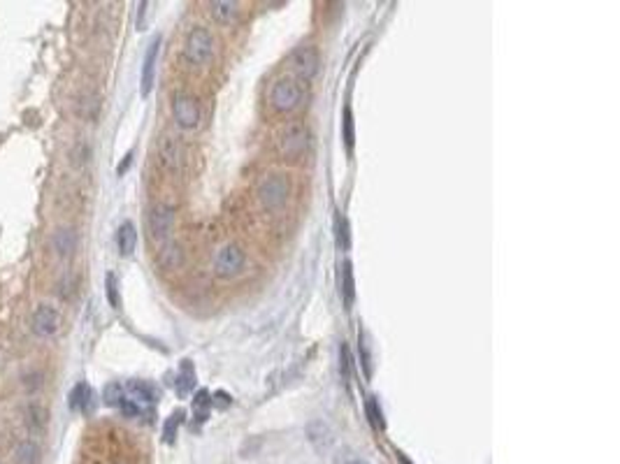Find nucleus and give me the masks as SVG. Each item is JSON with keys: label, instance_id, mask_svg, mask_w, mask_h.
<instances>
[{"label": "nucleus", "instance_id": "9b49d317", "mask_svg": "<svg viewBox=\"0 0 620 464\" xmlns=\"http://www.w3.org/2000/svg\"><path fill=\"white\" fill-rule=\"evenodd\" d=\"M123 392H126L128 399H132L140 406L142 404H154V401L158 399V390L147 381H130V383L123 385Z\"/></svg>", "mask_w": 620, "mask_h": 464}, {"label": "nucleus", "instance_id": "6ab92c4d", "mask_svg": "<svg viewBox=\"0 0 620 464\" xmlns=\"http://www.w3.org/2000/svg\"><path fill=\"white\" fill-rule=\"evenodd\" d=\"M54 244H56V251L61 258H68L73 256V251L77 247V237L73 230H58L56 237H54Z\"/></svg>", "mask_w": 620, "mask_h": 464}, {"label": "nucleus", "instance_id": "f257e3e1", "mask_svg": "<svg viewBox=\"0 0 620 464\" xmlns=\"http://www.w3.org/2000/svg\"><path fill=\"white\" fill-rule=\"evenodd\" d=\"M309 146V130L303 121H288L277 135V151L283 161L293 163L303 158Z\"/></svg>", "mask_w": 620, "mask_h": 464}, {"label": "nucleus", "instance_id": "f8f14e48", "mask_svg": "<svg viewBox=\"0 0 620 464\" xmlns=\"http://www.w3.org/2000/svg\"><path fill=\"white\" fill-rule=\"evenodd\" d=\"M158 49H161V38H156L145 54V68H142V95H149V91H152V86H154Z\"/></svg>", "mask_w": 620, "mask_h": 464}, {"label": "nucleus", "instance_id": "412c9836", "mask_svg": "<svg viewBox=\"0 0 620 464\" xmlns=\"http://www.w3.org/2000/svg\"><path fill=\"white\" fill-rule=\"evenodd\" d=\"M182 418H184L182 411H174V414L165 420V427H163V441L165 443H174L177 432H179V425H182Z\"/></svg>", "mask_w": 620, "mask_h": 464}, {"label": "nucleus", "instance_id": "39448f33", "mask_svg": "<svg viewBox=\"0 0 620 464\" xmlns=\"http://www.w3.org/2000/svg\"><path fill=\"white\" fill-rule=\"evenodd\" d=\"M244 265H246V253L240 244L235 242L224 244L214 258V272L221 279H233L237 274H242Z\"/></svg>", "mask_w": 620, "mask_h": 464}, {"label": "nucleus", "instance_id": "4468645a", "mask_svg": "<svg viewBox=\"0 0 620 464\" xmlns=\"http://www.w3.org/2000/svg\"><path fill=\"white\" fill-rule=\"evenodd\" d=\"M193 385H196V367H193L191 360H182L179 374H177V381H174L177 395H179L182 399L189 397L193 392Z\"/></svg>", "mask_w": 620, "mask_h": 464}, {"label": "nucleus", "instance_id": "423d86ee", "mask_svg": "<svg viewBox=\"0 0 620 464\" xmlns=\"http://www.w3.org/2000/svg\"><path fill=\"white\" fill-rule=\"evenodd\" d=\"M172 114L177 126L182 130H198L200 121H202V112H200V102L196 95L191 93H177L172 100Z\"/></svg>", "mask_w": 620, "mask_h": 464}, {"label": "nucleus", "instance_id": "dca6fc26", "mask_svg": "<svg viewBox=\"0 0 620 464\" xmlns=\"http://www.w3.org/2000/svg\"><path fill=\"white\" fill-rule=\"evenodd\" d=\"M135 244H137L135 225L126 221L117 230V247H119V253H121V256H130V253L135 251Z\"/></svg>", "mask_w": 620, "mask_h": 464}, {"label": "nucleus", "instance_id": "a878e982", "mask_svg": "<svg viewBox=\"0 0 620 464\" xmlns=\"http://www.w3.org/2000/svg\"><path fill=\"white\" fill-rule=\"evenodd\" d=\"M349 365H351V360H349V348L347 346H340V374L344 376V381H349Z\"/></svg>", "mask_w": 620, "mask_h": 464}, {"label": "nucleus", "instance_id": "7ed1b4c3", "mask_svg": "<svg viewBox=\"0 0 620 464\" xmlns=\"http://www.w3.org/2000/svg\"><path fill=\"white\" fill-rule=\"evenodd\" d=\"M184 58L193 68H207L214 58V38L207 28H193L186 35L184 42Z\"/></svg>", "mask_w": 620, "mask_h": 464}, {"label": "nucleus", "instance_id": "5701e85b", "mask_svg": "<svg viewBox=\"0 0 620 464\" xmlns=\"http://www.w3.org/2000/svg\"><path fill=\"white\" fill-rule=\"evenodd\" d=\"M337 244L342 251H347L351 247V232H349V221L342 214L337 216Z\"/></svg>", "mask_w": 620, "mask_h": 464}, {"label": "nucleus", "instance_id": "4be33fe9", "mask_svg": "<svg viewBox=\"0 0 620 464\" xmlns=\"http://www.w3.org/2000/svg\"><path fill=\"white\" fill-rule=\"evenodd\" d=\"M365 406H367V418H369V423L374 425L377 430H384L386 423H384V414H381V406H379L377 397H369Z\"/></svg>", "mask_w": 620, "mask_h": 464}, {"label": "nucleus", "instance_id": "ddd939ff", "mask_svg": "<svg viewBox=\"0 0 620 464\" xmlns=\"http://www.w3.org/2000/svg\"><path fill=\"white\" fill-rule=\"evenodd\" d=\"M93 406V390L88 383H77L70 390V409L79 411V414H88Z\"/></svg>", "mask_w": 620, "mask_h": 464}, {"label": "nucleus", "instance_id": "1a4fd4ad", "mask_svg": "<svg viewBox=\"0 0 620 464\" xmlns=\"http://www.w3.org/2000/svg\"><path fill=\"white\" fill-rule=\"evenodd\" d=\"M174 225V209L167 205H156L149 214V230H152V237L156 242H167Z\"/></svg>", "mask_w": 620, "mask_h": 464}, {"label": "nucleus", "instance_id": "aec40b11", "mask_svg": "<svg viewBox=\"0 0 620 464\" xmlns=\"http://www.w3.org/2000/svg\"><path fill=\"white\" fill-rule=\"evenodd\" d=\"M38 458H40V448L33 441H23L19 443V448L14 450L16 464H38Z\"/></svg>", "mask_w": 620, "mask_h": 464}, {"label": "nucleus", "instance_id": "f3484780", "mask_svg": "<svg viewBox=\"0 0 620 464\" xmlns=\"http://www.w3.org/2000/svg\"><path fill=\"white\" fill-rule=\"evenodd\" d=\"M342 300L347 306L353 304V300H356V281H353V269H351V262H344L342 265Z\"/></svg>", "mask_w": 620, "mask_h": 464}, {"label": "nucleus", "instance_id": "f03ea898", "mask_svg": "<svg viewBox=\"0 0 620 464\" xmlns=\"http://www.w3.org/2000/svg\"><path fill=\"white\" fill-rule=\"evenodd\" d=\"M268 100H270V107L277 114H290L300 107V102H303V86H300V82L293 80L290 75L277 77V80L272 82Z\"/></svg>", "mask_w": 620, "mask_h": 464}, {"label": "nucleus", "instance_id": "a211bd4d", "mask_svg": "<svg viewBox=\"0 0 620 464\" xmlns=\"http://www.w3.org/2000/svg\"><path fill=\"white\" fill-rule=\"evenodd\" d=\"M211 414V397L207 390H200L196 397H193V418L198 423H205Z\"/></svg>", "mask_w": 620, "mask_h": 464}, {"label": "nucleus", "instance_id": "393cba45", "mask_svg": "<svg viewBox=\"0 0 620 464\" xmlns=\"http://www.w3.org/2000/svg\"><path fill=\"white\" fill-rule=\"evenodd\" d=\"M105 286H107V300H110V304L114 306V309H119V306H121V297H119V284H117V276H114V274H107V279H105Z\"/></svg>", "mask_w": 620, "mask_h": 464}, {"label": "nucleus", "instance_id": "2eb2a0df", "mask_svg": "<svg viewBox=\"0 0 620 464\" xmlns=\"http://www.w3.org/2000/svg\"><path fill=\"white\" fill-rule=\"evenodd\" d=\"M209 14L219 23H233L240 14V3H235V0H214V3H209Z\"/></svg>", "mask_w": 620, "mask_h": 464}, {"label": "nucleus", "instance_id": "bb28decb", "mask_svg": "<svg viewBox=\"0 0 620 464\" xmlns=\"http://www.w3.org/2000/svg\"><path fill=\"white\" fill-rule=\"evenodd\" d=\"M145 12H147V3H140V21H137V28L140 31L145 28Z\"/></svg>", "mask_w": 620, "mask_h": 464}, {"label": "nucleus", "instance_id": "0eeeda50", "mask_svg": "<svg viewBox=\"0 0 620 464\" xmlns=\"http://www.w3.org/2000/svg\"><path fill=\"white\" fill-rule=\"evenodd\" d=\"M290 65H293L295 75L300 80L309 82L312 77H316L318 72V51L314 45H300L293 56H290Z\"/></svg>", "mask_w": 620, "mask_h": 464}, {"label": "nucleus", "instance_id": "b1692460", "mask_svg": "<svg viewBox=\"0 0 620 464\" xmlns=\"http://www.w3.org/2000/svg\"><path fill=\"white\" fill-rule=\"evenodd\" d=\"M342 126H344L342 137H344V142H347V149L351 151V149H353V139H356V135H353V114H351L349 107L344 109V121H342Z\"/></svg>", "mask_w": 620, "mask_h": 464}, {"label": "nucleus", "instance_id": "20e7f679", "mask_svg": "<svg viewBox=\"0 0 620 464\" xmlns=\"http://www.w3.org/2000/svg\"><path fill=\"white\" fill-rule=\"evenodd\" d=\"M288 193H290V181L283 177V174H268V177L261 179L256 195H258L261 205L265 209L277 212V209H281L283 205H286Z\"/></svg>", "mask_w": 620, "mask_h": 464}, {"label": "nucleus", "instance_id": "9d476101", "mask_svg": "<svg viewBox=\"0 0 620 464\" xmlns=\"http://www.w3.org/2000/svg\"><path fill=\"white\" fill-rule=\"evenodd\" d=\"M158 156H161V163L167 170L179 172L182 163H184V149L179 144V139L172 137V135L161 137V142H158Z\"/></svg>", "mask_w": 620, "mask_h": 464}, {"label": "nucleus", "instance_id": "6e6552de", "mask_svg": "<svg viewBox=\"0 0 620 464\" xmlns=\"http://www.w3.org/2000/svg\"><path fill=\"white\" fill-rule=\"evenodd\" d=\"M31 325H33V332L38 337H44V339H49V337H54L56 332H58V328H61V313L54 309V306H49V304H40L38 309L33 311V320H31Z\"/></svg>", "mask_w": 620, "mask_h": 464}]
</instances>
